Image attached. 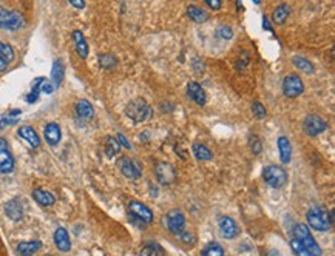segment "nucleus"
I'll return each instance as SVG.
<instances>
[{
    "mask_svg": "<svg viewBox=\"0 0 335 256\" xmlns=\"http://www.w3.org/2000/svg\"><path fill=\"white\" fill-rule=\"evenodd\" d=\"M152 115H153L152 107L142 97H136V99L130 100L128 105L125 107V116L136 124L147 122L152 118Z\"/></svg>",
    "mask_w": 335,
    "mask_h": 256,
    "instance_id": "1",
    "label": "nucleus"
},
{
    "mask_svg": "<svg viewBox=\"0 0 335 256\" xmlns=\"http://www.w3.org/2000/svg\"><path fill=\"white\" fill-rule=\"evenodd\" d=\"M308 224L317 232H326L329 230L333 224V212H326L321 207H314L306 215Z\"/></svg>",
    "mask_w": 335,
    "mask_h": 256,
    "instance_id": "2",
    "label": "nucleus"
},
{
    "mask_svg": "<svg viewBox=\"0 0 335 256\" xmlns=\"http://www.w3.org/2000/svg\"><path fill=\"white\" fill-rule=\"evenodd\" d=\"M294 238L300 239V242L306 247L312 256H321V248L317 244V241L314 239V236L311 235L309 227L306 224H297L294 227Z\"/></svg>",
    "mask_w": 335,
    "mask_h": 256,
    "instance_id": "3",
    "label": "nucleus"
},
{
    "mask_svg": "<svg viewBox=\"0 0 335 256\" xmlns=\"http://www.w3.org/2000/svg\"><path fill=\"white\" fill-rule=\"evenodd\" d=\"M264 182L272 188H283L288 182V173L286 170L280 165H269L263 172Z\"/></svg>",
    "mask_w": 335,
    "mask_h": 256,
    "instance_id": "4",
    "label": "nucleus"
},
{
    "mask_svg": "<svg viewBox=\"0 0 335 256\" xmlns=\"http://www.w3.org/2000/svg\"><path fill=\"white\" fill-rule=\"evenodd\" d=\"M25 19L20 13L17 11H10L0 7V28L8 31H17L20 28H23Z\"/></svg>",
    "mask_w": 335,
    "mask_h": 256,
    "instance_id": "5",
    "label": "nucleus"
},
{
    "mask_svg": "<svg viewBox=\"0 0 335 256\" xmlns=\"http://www.w3.org/2000/svg\"><path fill=\"white\" fill-rule=\"evenodd\" d=\"M304 91L303 79L298 74H288L283 79V93L288 97H298Z\"/></svg>",
    "mask_w": 335,
    "mask_h": 256,
    "instance_id": "6",
    "label": "nucleus"
},
{
    "mask_svg": "<svg viewBox=\"0 0 335 256\" xmlns=\"http://www.w3.org/2000/svg\"><path fill=\"white\" fill-rule=\"evenodd\" d=\"M165 221H167V229H169V232L172 235L179 236L185 229V218H184L182 212L178 210V209H173V210H170L169 213H167Z\"/></svg>",
    "mask_w": 335,
    "mask_h": 256,
    "instance_id": "7",
    "label": "nucleus"
},
{
    "mask_svg": "<svg viewBox=\"0 0 335 256\" xmlns=\"http://www.w3.org/2000/svg\"><path fill=\"white\" fill-rule=\"evenodd\" d=\"M326 128H327V124L320 116H315V115L306 116L304 121H303V130H304L306 134L311 136V137H315V136L321 134L323 131H326Z\"/></svg>",
    "mask_w": 335,
    "mask_h": 256,
    "instance_id": "8",
    "label": "nucleus"
},
{
    "mask_svg": "<svg viewBox=\"0 0 335 256\" xmlns=\"http://www.w3.org/2000/svg\"><path fill=\"white\" fill-rule=\"evenodd\" d=\"M155 175L161 185H170L176 179V170L169 162H159L155 168Z\"/></svg>",
    "mask_w": 335,
    "mask_h": 256,
    "instance_id": "9",
    "label": "nucleus"
},
{
    "mask_svg": "<svg viewBox=\"0 0 335 256\" xmlns=\"http://www.w3.org/2000/svg\"><path fill=\"white\" fill-rule=\"evenodd\" d=\"M128 212L141 224H150L153 221V212L146 204L139 202V201H130L128 202Z\"/></svg>",
    "mask_w": 335,
    "mask_h": 256,
    "instance_id": "10",
    "label": "nucleus"
},
{
    "mask_svg": "<svg viewBox=\"0 0 335 256\" xmlns=\"http://www.w3.org/2000/svg\"><path fill=\"white\" fill-rule=\"evenodd\" d=\"M14 170V158L8 148L7 139L0 137V173L8 175Z\"/></svg>",
    "mask_w": 335,
    "mask_h": 256,
    "instance_id": "11",
    "label": "nucleus"
},
{
    "mask_svg": "<svg viewBox=\"0 0 335 256\" xmlns=\"http://www.w3.org/2000/svg\"><path fill=\"white\" fill-rule=\"evenodd\" d=\"M116 165H118V168L121 170V173H122L125 178H128V179H137V178H141V175H142L139 165H137L134 161H131L130 158H125V156L119 158L118 162H116Z\"/></svg>",
    "mask_w": 335,
    "mask_h": 256,
    "instance_id": "12",
    "label": "nucleus"
},
{
    "mask_svg": "<svg viewBox=\"0 0 335 256\" xmlns=\"http://www.w3.org/2000/svg\"><path fill=\"white\" fill-rule=\"evenodd\" d=\"M218 227H219L221 235L227 239H233L240 235V227L236 221L230 216H221L218 219Z\"/></svg>",
    "mask_w": 335,
    "mask_h": 256,
    "instance_id": "13",
    "label": "nucleus"
},
{
    "mask_svg": "<svg viewBox=\"0 0 335 256\" xmlns=\"http://www.w3.org/2000/svg\"><path fill=\"white\" fill-rule=\"evenodd\" d=\"M187 94H188V97H190L195 104L200 105V107H204L206 102H207L206 91H204V88L201 87L198 82H188V85H187Z\"/></svg>",
    "mask_w": 335,
    "mask_h": 256,
    "instance_id": "14",
    "label": "nucleus"
},
{
    "mask_svg": "<svg viewBox=\"0 0 335 256\" xmlns=\"http://www.w3.org/2000/svg\"><path fill=\"white\" fill-rule=\"evenodd\" d=\"M17 134H19L23 140H26V144L30 145L31 148H37V147L40 145V137H39V134L36 133V130H34L33 127L23 125V127H20V128L17 130Z\"/></svg>",
    "mask_w": 335,
    "mask_h": 256,
    "instance_id": "15",
    "label": "nucleus"
},
{
    "mask_svg": "<svg viewBox=\"0 0 335 256\" xmlns=\"http://www.w3.org/2000/svg\"><path fill=\"white\" fill-rule=\"evenodd\" d=\"M43 134H45V140L48 142V144H50L51 147H56V145H58L59 142H61V139H62L61 127H59L58 124H56V122H50V124H46Z\"/></svg>",
    "mask_w": 335,
    "mask_h": 256,
    "instance_id": "16",
    "label": "nucleus"
},
{
    "mask_svg": "<svg viewBox=\"0 0 335 256\" xmlns=\"http://www.w3.org/2000/svg\"><path fill=\"white\" fill-rule=\"evenodd\" d=\"M73 42H74V48L79 54V58L82 59H87L88 58V53H90V46L85 40V36L82 34V31L79 30H74L73 31Z\"/></svg>",
    "mask_w": 335,
    "mask_h": 256,
    "instance_id": "17",
    "label": "nucleus"
},
{
    "mask_svg": "<svg viewBox=\"0 0 335 256\" xmlns=\"http://www.w3.org/2000/svg\"><path fill=\"white\" fill-rule=\"evenodd\" d=\"M54 244L61 251L67 253L71 248V241H70V235L68 232L64 229V227H59L58 230L54 232Z\"/></svg>",
    "mask_w": 335,
    "mask_h": 256,
    "instance_id": "18",
    "label": "nucleus"
},
{
    "mask_svg": "<svg viewBox=\"0 0 335 256\" xmlns=\"http://www.w3.org/2000/svg\"><path fill=\"white\" fill-rule=\"evenodd\" d=\"M276 145H278V151H280L281 162L283 164H289L291 159H292V144H291V140L286 136H280V137H278V140H276Z\"/></svg>",
    "mask_w": 335,
    "mask_h": 256,
    "instance_id": "19",
    "label": "nucleus"
},
{
    "mask_svg": "<svg viewBox=\"0 0 335 256\" xmlns=\"http://www.w3.org/2000/svg\"><path fill=\"white\" fill-rule=\"evenodd\" d=\"M5 213L14 222H17L23 218V207H22L19 199H11V201H8L5 204Z\"/></svg>",
    "mask_w": 335,
    "mask_h": 256,
    "instance_id": "20",
    "label": "nucleus"
},
{
    "mask_svg": "<svg viewBox=\"0 0 335 256\" xmlns=\"http://www.w3.org/2000/svg\"><path fill=\"white\" fill-rule=\"evenodd\" d=\"M185 13H187V17L195 23H204V22L209 20V13L204 8L198 7V5H193V4L188 5Z\"/></svg>",
    "mask_w": 335,
    "mask_h": 256,
    "instance_id": "21",
    "label": "nucleus"
},
{
    "mask_svg": "<svg viewBox=\"0 0 335 256\" xmlns=\"http://www.w3.org/2000/svg\"><path fill=\"white\" fill-rule=\"evenodd\" d=\"M65 77V67L64 62L61 59H56L53 62V68H51V83L56 87H61V83Z\"/></svg>",
    "mask_w": 335,
    "mask_h": 256,
    "instance_id": "22",
    "label": "nucleus"
},
{
    "mask_svg": "<svg viewBox=\"0 0 335 256\" xmlns=\"http://www.w3.org/2000/svg\"><path fill=\"white\" fill-rule=\"evenodd\" d=\"M33 199L42 207H51L54 202H56V197L53 193L46 191V190H42V188H36L33 190Z\"/></svg>",
    "mask_w": 335,
    "mask_h": 256,
    "instance_id": "23",
    "label": "nucleus"
},
{
    "mask_svg": "<svg viewBox=\"0 0 335 256\" xmlns=\"http://www.w3.org/2000/svg\"><path fill=\"white\" fill-rule=\"evenodd\" d=\"M76 113H77V116H79L80 119L90 121V119H93V116H94V108H93V105H91L87 99H80V100L76 104Z\"/></svg>",
    "mask_w": 335,
    "mask_h": 256,
    "instance_id": "24",
    "label": "nucleus"
},
{
    "mask_svg": "<svg viewBox=\"0 0 335 256\" xmlns=\"http://www.w3.org/2000/svg\"><path fill=\"white\" fill-rule=\"evenodd\" d=\"M291 16V7L288 4H281L278 5L273 11H272V22L276 23V25H284L286 20L289 19Z\"/></svg>",
    "mask_w": 335,
    "mask_h": 256,
    "instance_id": "25",
    "label": "nucleus"
},
{
    "mask_svg": "<svg viewBox=\"0 0 335 256\" xmlns=\"http://www.w3.org/2000/svg\"><path fill=\"white\" fill-rule=\"evenodd\" d=\"M42 247V242L37 241V239H33V241H23L17 245V253L20 256H33L36 251H39Z\"/></svg>",
    "mask_w": 335,
    "mask_h": 256,
    "instance_id": "26",
    "label": "nucleus"
},
{
    "mask_svg": "<svg viewBox=\"0 0 335 256\" xmlns=\"http://www.w3.org/2000/svg\"><path fill=\"white\" fill-rule=\"evenodd\" d=\"M292 64H294V67H295L297 70L303 71L304 74H314V73H315L314 64H312L309 59L303 58V56H294V58H292Z\"/></svg>",
    "mask_w": 335,
    "mask_h": 256,
    "instance_id": "27",
    "label": "nucleus"
},
{
    "mask_svg": "<svg viewBox=\"0 0 335 256\" xmlns=\"http://www.w3.org/2000/svg\"><path fill=\"white\" fill-rule=\"evenodd\" d=\"M193 155H195V158H197L198 161H201V162H207V161H210L213 158L212 150L209 147L203 145V144H195L193 145Z\"/></svg>",
    "mask_w": 335,
    "mask_h": 256,
    "instance_id": "28",
    "label": "nucleus"
},
{
    "mask_svg": "<svg viewBox=\"0 0 335 256\" xmlns=\"http://www.w3.org/2000/svg\"><path fill=\"white\" fill-rule=\"evenodd\" d=\"M121 151V144L118 142L116 137L113 136H107L105 137V153L108 158H113Z\"/></svg>",
    "mask_w": 335,
    "mask_h": 256,
    "instance_id": "29",
    "label": "nucleus"
},
{
    "mask_svg": "<svg viewBox=\"0 0 335 256\" xmlns=\"http://www.w3.org/2000/svg\"><path fill=\"white\" fill-rule=\"evenodd\" d=\"M99 65H101V68H104V70H113V68L118 65V59L115 58L113 54H110V53L101 54V56H99Z\"/></svg>",
    "mask_w": 335,
    "mask_h": 256,
    "instance_id": "30",
    "label": "nucleus"
},
{
    "mask_svg": "<svg viewBox=\"0 0 335 256\" xmlns=\"http://www.w3.org/2000/svg\"><path fill=\"white\" fill-rule=\"evenodd\" d=\"M22 115V110H11L8 115H5L0 121V128H4L7 125H14L19 122V116Z\"/></svg>",
    "mask_w": 335,
    "mask_h": 256,
    "instance_id": "31",
    "label": "nucleus"
},
{
    "mask_svg": "<svg viewBox=\"0 0 335 256\" xmlns=\"http://www.w3.org/2000/svg\"><path fill=\"white\" fill-rule=\"evenodd\" d=\"M0 54H2V58L10 64V62H13L14 61V58H16V54H14V48L10 45V43H7V42H2L0 40Z\"/></svg>",
    "mask_w": 335,
    "mask_h": 256,
    "instance_id": "32",
    "label": "nucleus"
},
{
    "mask_svg": "<svg viewBox=\"0 0 335 256\" xmlns=\"http://www.w3.org/2000/svg\"><path fill=\"white\" fill-rule=\"evenodd\" d=\"M203 256H224V248L216 242H212L203 250Z\"/></svg>",
    "mask_w": 335,
    "mask_h": 256,
    "instance_id": "33",
    "label": "nucleus"
},
{
    "mask_svg": "<svg viewBox=\"0 0 335 256\" xmlns=\"http://www.w3.org/2000/svg\"><path fill=\"white\" fill-rule=\"evenodd\" d=\"M291 247H292L295 256H312L308 250H306V247L300 242V239H297V238H294L291 241Z\"/></svg>",
    "mask_w": 335,
    "mask_h": 256,
    "instance_id": "34",
    "label": "nucleus"
},
{
    "mask_svg": "<svg viewBox=\"0 0 335 256\" xmlns=\"http://www.w3.org/2000/svg\"><path fill=\"white\" fill-rule=\"evenodd\" d=\"M249 147H250V150H252L254 155H261L263 144H261V140H260V137L257 134H252V136L249 137Z\"/></svg>",
    "mask_w": 335,
    "mask_h": 256,
    "instance_id": "35",
    "label": "nucleus"
},
{
    "mask_svg": "<svg viewBox=\"0 0 335 256\" xmlns=\"http://www.w3.org/2000/svg\"><path fill=\"white\" fill-rule=\"evenodd\" d=\"M252 113H254V116L257 118V119H266L267 118V110L264 108V105L261 104V102H258V100H255L254 104H252Z\"/></svg>",
    "mask_w": 335,
    "mask_h": 256,
    "instance_id": "36",
    "label": "nucleus"
},
{
    "mask_svg": "<svg viewBox=\"0 0 335 256\" xmlns=\"http://www.w3.org/2000/svg\"><path fill=\"white\" fill-rule=\"evenodd\" d=\"M216 36H218L219 39H222V40H230V39L233 37L232 26H229V25H221V26L218 28V31H216Z\"/></svg>",
    "mask_w": 335,
    "mask_h": 256,
    "instance_id": "37",
    "label": "nucleus"
},
{
    "mask_svg": "<svg viewBox=\"0 0 335 256\" xmlns=\"http://www.w3.org/2000/svg\"><path fill=\"white\" fill-rule=\"evenodd\" d=\"M247 65H249V54H247V53H243V54H241V58L236 61L235 67H236L238 71H244Z\"/></svg>",
    "mask_w": 335,
    "mask_h": 256,
    "instance_id": "38",
    "label": "nucleus"
},
{
    "mask_svg": "<svg viewBox=\"0 0 335 256\" xmlns=\"http://www.w3.org/2000/svg\"><path fill=\"white\" fill-rule=\"evenodd\" d=\"M139 256H159V254H158V250H156L155 245L147 244V245H144L141 248V253H139Z\"/></svg>",
    "mask_w": 335,
    "mask_h": 256,
    "instance_id": "39",
    "label": "nucleus"
},
{
    "mask_svg": "<svg viewBox=\"0 0 335 256\" xmlns=\"http://www.w3.org/2000/svg\"><path fill=\"white\" fill-rule=\"evenodd\" d=\"M203 2H204V5H207L213 11H218L222 7V0H203Z\"/></svg>",
    "mask_w": 335,
    "mask_h": 256,
    "instance_id": "40",
    "label": "nucleus"
},
{
    "mask_svg": "<svg viewBox=\"0 0 335 256\" xmlns=\"http://www.w3.org/2000/svg\"><path fill=\"white\" fill-rule=\"evenodd\" d=\"M179 238H181V242H184V244H187V245H193V244H195V235H192V233H188V232H182V233L179 235Z\"/></svg>",
    "mask_w": 335,
    "mask_h": 256,
    "instance_id": "41",
    "label": "nucleus"
},
{
    "mask_svg": "<svg viewBox=\"0 0 335 256\" xmlns=\"http://www.w3.org/2000/svg\"><path fill=\"white\" fill-rule=\"evenodd\" d=\"M192 67H193V71L197 73V74H203V73H204V70H206V65H204V64H203V62H201L198 58L193 61Z\"/></svg>",
    "mask_w": 335,
    "mask_h": 256,
    "instance_id": "42",
    "label": "nucleus"
},
{
    "mask_svg": "<svg viewBox=\"0 0 335 256\" xmlns=\"http://www.w3.org/2000/svg\"><path fill=\"white\" fill-rule=\"evenodd\" d=\"M40 91H43L45 94H51L54 91V85L48 80H43L42 85H40Z\"/></svg>",
    "mask_w": 335,
    "mask_h": 256,
    "instance_id": "43",
    "label": "nucleus"
},
{
    "mask_svg": "<svg viewBox=\"0 0 335 256\" xmlns=\"http://www.w3.org/2000/svg\"><path fill=\"white\" fill-rule=\"evenodd\" d=\"M116 139H118V142L121 144V147H125L127 150H130L131 148V144L128 142V139L122 134V133H118V136H116Z\"/></svg>",
    "mask_w": 335,
    "mask_h": 256,
    "instance_id": "44",
    "label": "nucleus"
},
{
    "mask_svg": "<svg viewBox=\"0 0 335 256\" xmlns=\"http://www.w3.org/2000/svg\"><path fill=\"white\" fill-rule=\"evenodd\" d=\"M39 93H40V91H37V90H31V93L26 96V102H28V104H34V102L39 99Z\"/></svg>",
    "mask_w": 335,
    "mask_h": 256,
    "instance_id": "45",
    "label": "nucleus"
},
{
    "mask_svg": "<svg viewBox=\"0 0 335 256\" xmlns=\"http://www.w3.org/2000/svg\"><path fill=\"white\" fill-rule=\"evenodd\" d=\"M68 2H70L74 8H77V10H83V8H85V2H83V0H68Z\"/></svg>",
    "mask_w": 335,
    "mask_h": 256,
    "instance_id": "46",
    "label": "nucleus"
},
{
    "mask_svg": "<svg viewBox=\"0 0 335 256\" xmlns=\"http://www.w3.org/2000/svg\"><path fill=\"white\" fill-rule=\"evenodd\" d=\"M8 67V62L2 58V54H0V73H4Z\"/></svg>",
    "mask_w": 335,
    "mask_h": 256,
    "instance_id": "47",
    "label": "nucleus"
},
{
    "mask_svg": "<svg viewBox=\"0 0 335 256\" xmlns=\"http://www.w3.org/2000/svg\"><path fill=\"white\" fill-rule=\"evenodd\" d=\"M263 26H264V30H269V31H272V26H270V23H269V19L264 16V19H263Z\"/></svg>",
    "mask_w": 335,
    "mask_h": 256,
    "instance_id": "48",
    "label": "nucleus"
},
{
    "mask_svg": "<svg viewBox=\"0 0 335 256\" xmlns=\"http://www.w3.org/2000/svg\"><path fill=\"white\" fill-rule=\"evenodd\" d=\"M254 2H255L257 5H260V0H254Z\"/></svg>",
    "mask_w": 335,
    "mask_h": 256,
    "instance_id": "49",
    "label": "nucleus"
}]
</instances>
